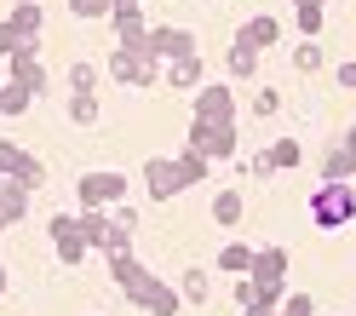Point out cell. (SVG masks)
Masks as SVG:
<instances>
[{"mask_svg":"<svg viewBox=\"0 0 356 316\" xmlns=\"http://www.w3.org/2000/svg\"><path fill=\"white\" fill-rule=\"evenodd\" d=\"M109 276H115V287L127 293V305H132V310H149V316H178V310H184V293H178V282L149 276L132 247L109 253Z\"/></svg>","mask_w":356,"mask_h":316,"instance_id":"cell-1","label":"cell"},{"mask_svg":"<svg viewBox=\"0 0 356 316\" xmlns=\"http://www.w3.org/2000/svg\"><path fill=\"white\" fill-rule=\"evenodd\" d=\"M184 144L202 150L207 161H236V150H241L236 121H195V116H190V127H184Z\"/></svg>","mask_w":356,"mask_h":316,"instance_id":"cell-2","label":"cell"},{"mask_svg":"<svg viewBox=\"0 0 356 316\" xmlns=\"http://www.w3.org/2000/svg\"><path fill=\"white\" fill-rule=\"evenodd\" d=\"M350 219H356V190L350 184H316V196H310V224L316 230H345Z\"/></svg>","mask_w":356,"mask_h":316,"instance_id":"cell-3","label":"cell"},{"mask_svg":"<svg viewBox=\"0 0 356 316\" xmlns=\"http://www.w3.org/2000/svg\"><path fill=\"white\" fill-rule=\"evenodd\" d=\"M127 190H132V178L115 173V167H98V173L75 178V201L81 207H115V201H127Z\"/></svg>","mask_w":356,"mask_h":316,"instance_id":"cell-4","label":"cell"},{"mask_svg":"<svg viewBox=\"0 0 356 316\" xmlns=\"http://www.w3.org/2000/svg\"><path fill=\"white\" fill-rule=\"evenodd\" d=\"M287 270H293L287 247H253V270H248V276L259 282V299L282 305V293H287Z\"/></svg>","mask_w":356,"mask_h":316,"instance_id":"cell-5","label":"cell"},{"mask_svg":"<svg viewBox=\"0 0 356 316\" xmlns=\"http://www.w3.org/2000/svg\"><path fill=\"white\" fill-rule=\"evenodd\" d=\"M305 161V144L299 139H276V144H264L259 155H248V161H236L241 178H270V173H287V167H299Z\"/></svg>","mask_w":356,"mask_h":316,"instance_id":"cell-6","label":"cell"},{"mask_svg":"<svg viewBox=\"0 0 356 316\" xmlns=\"http://www.w3.org/2000/svg\"><path fill=\"white\" fill-rule=\"evenodd\" d=\"M47 236H52V253H58V264H86V253H92V247H86V236H81V213H52L47 219Z\"/></svg>","mask_w":356,"mask_h":316,"instance_id":"cell-7","label":"cell"},{"mask_svg":"<svg viewBox=\"0 0 356 316\" xmlns=\"http://www.w3.org/2000/svg\"><path fill=\"white\" fill-rule=\"evenodd\" d=\"M109 75H115L121 86H132V93H144V86H155V81H161V63H155L149 52L115 47V52H109Z\"/></svg>","mask_w":356,"mask_h":316,"instance_id":"cell-8","label":"cell"},{"mask_svg":"<svg viewBox=\"0 0 356 316\" xmlns=\"http://www.w3.org/2000/svg\"><path fill=\"white\" fill-rule=\"evenodd\" d=\"M190 116L195 121H236V93L225 81H202L190 93Z\"/></svg>","mask_w":356,"mask_h":316,"instance_id":"cell-9","label":"cell"},{"mask_svg":"<svg viewBox=\"0 0 356 316\" xmlns=\"http://www.w3.org/2000/svg\"><path fill=\"white\" fill-rule=\"evenodd\" d=\"M144 190H149V201H172L178 190H184V178H178V161H172V155L144 161Z\"/></svg>","mask_w":356,"mask_h":316,"instance_id":"cell-10","label":"cell"},{"mask_svg":"<svg viewBox=\"0 0 356 316\" xmlns=\"http://www.w3.org/2000/svg\"><path fill=\"white\" fill-rule=\"evenodd\" d=\"M144 52H149L155 63H172V58H184V52H195V35H190V29H172V24H161V29H149V40H144Z\"/></svg>","mask_w":356,"mask_h":316,"instance_id":"cell-11","label":"cell"},{"mask_svg":"<svg viewBox=\"0 0 356 316\" xmlns=\"http://www.w3.org/2000/svg\"><path fill=\"white\" fill-rule=\"evenodd\" d=\"M6 81L29 86L35 98L47 93V70H40V47H24V52H12V58H6Z\"/></svg>","mask_w":356,"mask_h":316,"instance_id":"cell-12","label":"cell"},{"mask_svg":"<svg viewBox=\"0 0 356 316\" xmlns=\"http://www.w3.org/2000/svg\"><path fill=\"white\" fill-rule=\"evenodd\" d=\"M109 24H115V40L132 52H144V40H149V24H144V6H115L109 12Z\"/></svg>","mask_w":356,"mask_h":316,"instance_id":"cell-13","label":"cell"},{"mask_svg":"<svg viewBox=\"0 0 356 316\" xmlns=\"http://www.w3.org/2000/svg\"><path fill=\"white\" fill-rule=\"evenodd\" d=\"M81 236L92 253H109L115 247V224H109V207H81Z\"/></svg>","mask_w":356,"mask_h":316,"instance_id":"cell-14","label":"cell"},{"mask_svg":"<svg viewBox=\"0 0 356 316\" xmlns=\"http://www.w3.org/2000/svg\"><path fill=\"white\" fill-rule=\"evenodd\" d=\"M6 24L17 29V40H24V47H40V29H47V6H40V0H24V6H12Z\"/></svg>","mask_w":356,"mask_h":316,"instance_id":"cell-15","label":"cell"},{"mask_svg":"<svg viewBox=\"0 0 356 316\" xmlns=\"http://www.w3.org/2000/svg\"><path fill=\"white\" fill-rule=\"evenodd\" d=\"M161 81L172 86V93H195V86H202V58H195V52H184V58L161 63Z\"/></svg>","mask_w":356,"mask_h":316,"instance_id":"cell-16","label":"cell"},{"mask_svg":"<svg viewBox=\"0 0 356 316\" xmlns=\"http://www.w3.org/2000/svg\"><path fill=\"white\" fill-rule=\"evenodd\" d=\"M24 213H29V190L17 184V178L0 173V230H12V224L24 219Z\"/></svg>","mask_w":356,"mask_h":316,"instance_id":"cell-17","label":"cell"},{"mask_svg":"<svg viewBox=\"0 0 356 316\" xmlns=\"http://www.w3.org/2000/svg\"><path fill=\"white\" fill-rule=\"evenodd\" d=\"M213 224H218V230H236V224H241V213H248V201H241V190H213Z\"/></svg>","mask_w":356,"mask_h":316,"instance_id":"cell-18","label":"cell"},{"mask_svg":"<svg viewBox=\"0 0 356 316\" xmlns=\"http://www.w3.org/2000/svg\"><path fill=\"white\" fill-rule=\"evenodd\" d=\"M350 178H356V155H350L345 139H339V144L322 155V184H350Z\"/></svg>","mask_w":356,"mask_h":316,"instance_id":"cell-19","label":"cell"},{"mask_svg":"<svg viewBox=\"0 0 356 316\" xmlns=\"http://www.w3.org/2000/svg\"><path fill=\"white\" fill-rule=\"evenodd\" d=\"M213 264H218V276H248V270H253V247L230 236L225 247H218V259H213Z\"/></svg>","mask_w":356,"mask_h":316,"instance_id":"cell-20","label":"cell"},{"mask_svg":"<svg viewBox=\"0 0 356 316\" xmlns=\"http://www.w3.org/2000/svg\"><path fill=\"white\" fill-rule=\"evenodd\" d=\"M172 161H178V178H184V190H195V184H207V173H213V161H207L202 150H190V144L178 150Z\"/></svg>","mask_w":356,"mask_h":316,"instance_id":"cell-21","label":"cell"},{"mask_svg":"<svg viewBox=\"0 0 356 316\" xmlns=\"http://www.w3.org/2000/svg\"><path fill=\"white\" fill-rule=\"evenodd\" d=\"M178 293H184V305H207V293H213V276L202 264H184V282H178Z\"/></svg>","mask_w":356,"mask_h":316,"instance_id":"cell-22","label":"cell"},{"mask_svg":"<svg viewBox=\"0 0 356 316\" xmlns=\"http://www.w3.org/2000/svg\"><path fill=\"white\" fill-rule=\"evenodd\" d=\"M236 40H248L253 52H264V47H276V17H248L241 24V35Z\"/></svg>","mask_w":356,"mask_h":316,"instance_id":"cell-23","label":"cell"},{"mask_svg":"<svg viewBox=\"0 0 356 316\" xmlns=\"http://www.w3.org/2000/svg\"><path fill=\"white\" fill-rule=\"evenodd\" d=\"M35 167V155L24 150V144H12V139H0V173H6V178H24Z\"/></svg>","mask_w":356,"mask_h":316,"instance_id":"cell-24","label":"cell"},{"mask_svg":"<svg viewBox=\"0 0 356 316\" xmlns=\"http://www.w3.org/2000/svg\"><path fill=\"white\" fill-rule=\"evenodd\" d=\"M29 104H35V93H29V86L0 81V116H29Z\"/></svg>","mask_w":356,"mask_h":316,"instance_id":"cell-25","label":"cell"},{"mask_svg":"<svg viewBox=\"0 0 356 316\" xmlns=\"http://www.w3.org/2000/svg\"><path fill=\"white\" fill-rule=\"evenodd\" d=\"M230 75L236 81H253L259 75V52L248 47V40H230Z\"/></svg>","mask_w":356,"mask_h":316,"instance_id":"cell-26","label":"cell"},{"mask_svg":"<svg viewBox=\"0 0 356 316\" xmlns=\"http://www.w3.org/2000/svg\"><path fill=\"white\" fill-rule=\"evenodd\" d=\"M70 121L75 127H98V93H70Z\"/></svg>","mask_w":356,"mask_h":316,"instance_id":"cell-27","label":"cell"},{"mask_svg":"<svg viewBox=\"0 0 356 316\" xmlns=\"http://www.w3.org/2000/svg\"><path fill=\"white\" fill-rule=\"evenodd\" d=\"M98 81H104V70H92V63H70V93H98Z\"/></svg>","mask_w":356,"mask_h":316,"instance_id":"cell-28","label":"cell"},{"mask_svg":"<svg viewBox=\"0 0 356 316\" xmlns=\"http://www.w3.org/2000/svg\"><path fill=\"white\" fill-rule=\"evenodd\" d=\"M70 12L81 17V24H104V17L115 12V0H70Z\"/></svg>","mask_w":356,"mask_h":316,"instance_id":"cell-29","label":"cell"},{"mask_svg":"<svg viewBox=\"0 0 356 316\" xmlns=\"http://www.w3.org/2000/svg\"><path fill=\"white\" fill-rule=\"evenodd\" d=\"M293 70L299 75H322V47H316V40H305V47L293 52Z\"/></svg>","mask_w":356,"mask_h":316,"instance_id":"cell-30","label":"cell"},{"mask_svg":"<svg viewBox=\"0 0 356 316\" xmlns=\"http://www.w3.org/2000/svg\"><path fill=\"white\" fill-rule=\"evenodd\" d=\"M299 29H305V40L322 35V6H316V0H299Z\"/></svg>","mask_w":356,"mask_h":316,"instance_id":"cell-31","label":"cell"},{"mask_svg":"<svg viewBox=\"0 0 356 316\" xmlns=\"http://www.w3.org/2000/svg\"><path fill=\"white\" fill-rule=\"evenodd\" d=\"M276 316H316V299H310V293H282Z\"/></svg>","mask_w":356,"mask_h":316,"instance_id":"cell-32","label":"cell"},{"mask_svg":"<svg viewBox=\"0 0 356 316\" xmlns=\"http://www.w3.org/2000/svg\"><path fill=\"white\" fill-rule=\"evenodd\" d=\"M253 116H264V121H270V116H282V93H276V86H264V93L253 98Z\"/></svg>","mask_w":356,"mask_h":316,"instance_id":"cell-33","label":"cell"},{"mask_svg":"<svg viewBox=\"0 0 356 316\" xmlns=\"http://www.w3.org/2000/svg\"><path fill=\"white\" fill-rule=\"evenodd\" d=\"M230 293H236V305L248 310V305L259 299V282H253V276H230Z\"/></svg>","mask_w":356,"mask_h":316,"instance_id":"cell-34","label":"cell"},{"mask_svg":"<svg viewBox=\"0 0 356 316\" xmlns=\"http://www.w3.org/2000/svg\"><path fill=\"white\" fill-rule=\"evenodd\" d=\"M12 52H24V40H17L12 24H0V58H12Z\"/></svg>","mask_w":356,"mask_h":316,"instance_id":"cell-35","label":"cell"},{"mask_svg":"<svg viewBox=\"0 0 356 316\" xmlns=\"http://www.w3.org/2000/svg\"><path fill=\"white\" fill-rule=\"evenodd\" d=\"M333 75H339V86H345V93H356V58H350V63H339Z\"/></svg>","mask_w":356,"mask_h":316,"instance_id":"cell-36","label":"cell"},{"mask_svg":"<svg viewBox=\"0 0 356 316\" xmlns=\"http://www.w3.org/2000/svg\"><path fill=\"white\" fill-rule=\"evenodd\" d=\"M6 287H12V276H6V264H0V299H6Z\"/></svg>","mask_w":356,"mask_h":316,"instance_id":"cell-37","label":"cell"},{"mask_svg":"<svg viewBox=\"0 0 356 316\" xmlns=\"http://www.w3.org/2000/svg\"><path fill=\"white\" fill-rule=\"evenodd\" d=\"M345 150H350V155H356V127H350V132H345Z\"/></svg>","mask_w":356,"mask_h":316,"instance_id":"cell-38","label":"cell"},{"mask_svg":"<svg viewBox=\"0 0 356 316\" xmlns=\"http://www.w3.org/2000/svg\"><path fill=\"white\" fill-rule=\"evenodd\" d=\"M115 6H144V0H115Z\"/></svg>","mask_w":356,"mask_h":316,"instance_id":"cell-39","label":"cell"},{"mask_svg":"<svg viewBox=\"0 0 356 316\" xmlns=\"http://www.w3.org/2000/svg\"><path fill=\"white\" fill-rule=\"evenodd\" d=\"M293 6H299V0H293ZM316 6H327V0H316Z\"/></svg>","mask_w":356,"mask_h":316,"instance_id":"cell-40","label":"cell"},{"mask_svg":"<svg viewBox=\"0 0 356 316\" xmlns=\"http://www.w3.org/2000/svg\"><path fill=\"white\" fill-rule=\"evenodd\" d=\"M0 81H6V70H0Z\"/></svg>","mask_w":356,"mask_h":316,"instance_id":"cell-41","label":"cell"},{"mask_svg":"<svg viewBox=\"0 0 356 316\" xmlns=\"http://www.w3.org/2000/svg\"><path fill=\"white\" fill-rule=\"evenodd\" d=\"M350 230H356V219H350Z\"/></svg>","mask_w":356,"mask_h":316,"instance_id":"cell-42","label":"cell"}]
</instances>
